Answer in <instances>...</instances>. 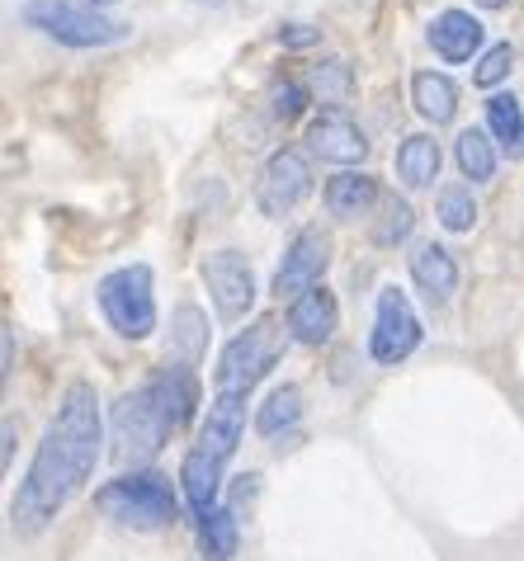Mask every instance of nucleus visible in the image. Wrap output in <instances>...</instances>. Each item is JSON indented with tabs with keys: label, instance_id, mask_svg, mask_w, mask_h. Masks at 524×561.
<instances>
[{
	"label": "nucleus",
	"instance_id": "4",
	"mask_svg": "<svg viewBox=\"0 0 524 561\" xmlns=\"http://www.w3.org/2000/svg\"><path fill=\"white\" fill-rule=\"evenodd\" d=\"M20 20L38 28L43 38L61 43V48H114V43L133 34V24L110 20L90 0H24Z\"/></svg>",
	"mask_w": 524,
	"mask_h": 561
},
{
	"label": "nucleus",
	"instance_id": "22",
	"mask_svg": "<svg viewBox=\"0 0 524 561\" xmlns=\"http://www.w3.org/2000/svg\"><path fill=\"white\" fill-rule=\"evenodd\" d=\"M454 161H458V175L472 180V184H487L497 175V147H491V137L482 128H464L454 142Z\"/></svg>",
	"mask_w": 524,
	"mask_h": 561
},
{
	"label": "nucleus",
	"instance_id": "20",
	"mask_svg": "<svg viewBox=\"0 0 524 561\" xmlns=\"http://www.w3.org/2000/svg\"><path fill=\"white\" fill-rule=\"evenodd\" d=\"M194 542H198V557L204 561H232L237 542H241V514L223 501L218 514H208L204 524H194Z\"/></svg>",
	"mask_w": 524,
	"mask_h": 561
},
{
	"label": "nucleus",
	"instance_id": "13",
	"mask_svg": "<svg viewBox=\"0 0 524 561\" xmlns=\"http://www.w3.org/2000/svg\"><path fill=\"white\" fill-rule=\"evenodd\" d=\"M307 147H312L321 161H335V165H354L368 156V137L364 128L354 123L345 108H321V114L307 123Z\"/></svg>",
	"mask_w": 524,
	"mask_h": 561
},
{
	"label": "nucleus",
	"instance_id": "3",
	"mask_svg": "<svg viewBox=\"0 0 524 561\" xmlns=\"http://www.w3.org/2000/svg\"><path fill=\"white\" fill-rule=\"evenodd\" d=\"M95 505L104 519H114L118 528H133V534H161L180 519V495L171 486V477L157 472V467H133V472H118L114 481H104L95 491Z\"/></svg>",
	"mask_w": 524,
	"mask_h": 561
},
{
	"label": "nucleus",
	"instance_id": "8",
	"mask_svg": "<svg viewBox=\"0 0 524 561\" xmlns=\"http://www.w3.org/2000/svg\"><path fill=\"white\" fill-rule=\"evenodd\" d=\"M307 194H312V165H307V156L298 147L274 151L265 161V170H260V180H255L260 213L265 217H288Z\"/></svg>",
	"mask_w": 524,
	"mask_h": 561
},
{
	"label": "nucleus",
	"instance_id": "2",
	"mask_svg": "<svg viewBox=\"0 0 524 561\" xmlns=\"http://www.w3.org/2000/svg\"><path fill=\"white\" fill-rule=\"evenodd\" d=\"M198 411V378L190 364H166L114 407V454L123 462H151Z\"/></svg>",
	"mask_w": 524,
	"mask_h": 561
},
{
	"label": "nucleus",
	"instance_id": "31",
	"mask_svg": "<svg viewBox=\"0 0 524 561\" xmlns=\"http://www.w3.org/2000/svg\"><path fill=\"white\" fill-rule=\"evenodd\" d=\"M10 458H14V420H5V448H0V462L10 467Z\"/></svg>",
	"mask_w": 524,
	"mask_h": 561
},
{
	"label": "nucleus",
	"instance_id": "17",
	"mask_svg": "<svg viewBox=\"0 0 524 561\" xmlns=\"http://www.w3.org/2000/svg\"><path fill=\"white\" fill-rule=\"evenodd\" d=\"M482 38H487V28H482V20H472L468 10H444V14H435V24H430V48L444 61H468L482 48Z\"/></svg>",
	"mask_w": 524,
	"mask_h": 561
},
{
	"label": "nucleus",
	"instance_id": "11",
	"mask_svg": "<svg viewBox=\"0 0 524 561\" xmlns=\"http://www.w3.org/2000/svg\"><path fill=\"white\" fill-rule=\"evenodd\" d=\"M246 407H251V397L246 392H213L208 401V415L204 425H198V454H208L213 462H232L241 434H246Z\"/></svg>",
	"mask_w": 524,
	"mask_h": 561
},
{
	"label": "nucleus",
	"instance_id": "19",
	"mask_svg": "<svg viewBox=\"0 0 524 561\" xmlns=\"http://www.w3.org/2000/svg\"><path fill=\"white\" fill-rule=\"evenodd\" d=\"M303 425V392L293 382L274 387V392L255 407V434L260 439H284V434H293Z\"/></svg>",
	"mask_w": 524,
	"mask_h": 561
},
{
	"label": "nucleus",
	"instance_id": "29",
	"mask_svg": "<svg viewBox=\"0 0 524 561\" xmlns=\"http://www.w3.org/2000/svg\"><path fill=\"white\" fill-rule=\"evenodd\" d=\"M307 95H312V90H307V81H274L270 85V108H274V118L280 123H293L307 108Z\"/></svg>",
	"mask_w": 524,
	"mask_h": 561
},
{
	"label": "nucleus",
	"instance_id": "12",
	"mask_svg": "<svg viewBox=\"0 0 524 561\" xmlns=\"http://www.w3.org/2000/svg\"><path fill=\"white\" fill-rule=\"evenodd\" d=\"M284 321H288L293 345L321 350V345H331L335 325H341V302H335V293L327 284H317V288H307L303 298L288 302V317Z\"/></svg>",
	"mask_w": 524,
	"mask_h": 561
},
{
	"label": "nucleus",
	"instance_id": "33",
	"mask_svg": "<svg viewBox=\"0 0 524 561\" xmlns=\"http://www.w3.org/2000/svg\"><path fill=\"white\" fill-rule=\"evenodd\" d=\"M477 5H482V10H501L505 0H477Z\"/></svg>",
	"mask_w": 524,
	"mask_h": 561
},
{
	"label": "nucleus",
	"instance_id": "34",
	"mask_svg": "<svg viewBox=\"0 0 524 561\" xmlns=\"http://www.w3.org/2000/svg\"><path fill=\"white\" fill-rule=\"evenodd\" d=\"M90 5H95V10H100V5H114V0H90Z\"/></svg>",
	"mask_w": 524,
	"mask_h": 561
},
{
	"label": "nucleus",
	"instance_id": "21",
	"mask_svg": "<svg viewBox=\"0 0 524 561\" xmlns=\"http://www.w3.org/2000/svg\"><path fill=\"white\" fill-rule=\"evenodd\" d=\"M411 104H415V114L430 123H449L458 114V85L444 71H415Z\"/></svg>",
	"mask_w": 524,
	"mask_h": 561
},
{
	"label": "nucleus",
	"instance_id": "25",
	"mask_svg": "<svg viewBox=\"0 0 524 561\" xmlns=\"http://www.w3.org/2000/svg\"><path fill=\"white\" fill-rule=\"evenodd\" d=\"M175 350H180V358L184 364H198V358H204V350H208V317L198 307H180L175 311Z\"/></svg>",
	"mask_w": 524,
	"mask_h": 561
},
{
	"label": "nucleus",
	"instance_id": "5",
	"mask_svg": "<svg viewBox=\"0 0 524 561\" xmlns=\"http://www.w3.org/2000/svg\"><path fill=\"white\" fill-rule=\"evenodd\" d=\"M95 302L118 340H147L157 331V278L147 264H123L95 284Z\"/></svg>",
	"mask_w": 524,
	"mask_h": 561
},
{
	"label": "nucleus",
	"instance_id": "24",
	"mask_svg": "<svg viewBox=\"0 0 524 561\" xmlns=\"http://www.w3.org/2000/svg\"><path fill=\"white\" fill-rule=\"evenodd\" d=\"M487 128L505 151H524V108L515 95H491L487 100Z\"/></svg>",
	"mask_w": 524,
	"mask_h": 561
},
{
	"label": "nucleus",
	"instance_id": "6",
	"mask_svg": "<svg viewBox=\"0 0 524 561\" xmlns=\"http://www.w3.org/2000/svg\"><path fill=\"white\" fill-rule=\"evenodd\" d=\"M274 358H280V325L255 321L241 335L227 340V350L218 354V368H213V382H218V392L251 397V387L274 368Z\"/></svg>",
	"mask_w": 524,
	"mask_h": 561
},
{
	"label": "nucleus",
	"instance_id": "26",
	"mask_svg": "<svg viewBox=\"0 0 524 561\" xmlns=\"http://www.w3.org/2000/svg\"><path fill=\"white\" fill-rule=\"evenodd\" d=\"M435 217H440L444 231H472V222H477V198H472L468 184H449V190H440Z\"/></svg>",
	"mask_w": 524,
	"mask_h": 561
},
{
	"label": "nucleus",
	"instance_id": "14",
	"mask_svg": "<svg viewBox=\"0 0 524 561\" xmlns=\"http://www.w3.org/2000/svg\"><path fill=\"white\" fill-rule=\"evenodd\" d=\"M180 495H184V510H190L194 524L218 514L223 510V462H213L208 454L190 448L180 462Z\"/></svg>",
	"mask_w": 524,
	"mask_h": 561
},
{
	"label": "nucleus",
	"instance_id": "27",
	"mask_svg": "<svg viewBox=\"0 0 524 561\" xmlns=\"http://www.w3.org/2000/svg\"><path fill=\"white\" fill-rule=\"evenodd\" d=\"M411 227H415V213H411L407 198H397V194L383 198V222L374 227V241L378 245H402L411 237Z\"/></svg>",
	"mask_w": 524,
	"mask_h": 561
},
{
	"label": "nucleus",
	"instance_id": "18",
	"mask_svg": "<svg viewBox=\"0 0 524 561\" xmlns=\"http://www.w3.org/2000/svg\"><path fill=\"white\" fill-rule=\"evenodd\" d=\"M440 142L430 133H411L402 147H397V180L407 184V190H430V184L440 180Z\"/></svg>",
	"mask_w": 524,
	"mask_h": 561
},
{
	"label": "nucleus",
	"instance_id": "9",
	"mask_svg": "<svg viewBox=\"0 0 524 561\" xmlns=\"http://www.w3.org/2000/svg\"><path fill=\"white\" fill-rule=\"evenodd\" d=\"M204 284H208V298L213 307H218L223 321H246L255 307V270L251 260H246L241 251H213L204 260Z\"/></svg>",
	"mask_w": 524,
	"mask_h": 561
},
{
	"label": "nucleus",
	"instance_id": "32",
	"mask_svg": "<svg viewBox=\"0 0 524 561\" xmlns=\"http://www.w3.org/2000/svg\"><path fill=\"white\" fill-rule=\"evenodd\" d=\"M0 373H5V378L14 373V331H5V368H0Z\"/></svg>",
	"mask_w": 524,
	"mask_h": 561
},
{
	"label": "nucleus",
	"instance_id": "10",
	"mask_svg": "<svg viewBox=\"0 0 524 561\" xmlns=\"http://www.w3.org/2000/svg\"><path fill=\"white\" fill-rule=\"evenodd\" d=\"M327 264H331V241L321 237L317 227H303L298 237L288 241V251L280 260V270H274V298H303L307 288H317L321 284V274H327Z\"/></svg>",
	"mask_w": 524,
	"mask_h": 561
},
{
	"label": "nucleus",
	"instance_id": "28",
	"mask_svg": "<svg viewBox=\"0 0 524 561\" xmlns=\"http://www.w3.org/2000/svg\"><path fill=\"white\" fill-rule=\"evenodd\" d=\"M515 67V48L511 43H497V48H487L482 61H477V71H472V85H482V90H497L505 76H511Z\"/></svg>",
	"mask_w": 524,
	"mask_h": 561
},
{
	"label": "nucleus",
	"instance_id": "15",
	"mask_svg": "<svg viewBox=\"0 0 524 561\" xmlns=\"http://www.w3.org/2000/svg\"><path fill=\"white\" fill-rule=\"evenodd\" d=\"M407 270H411V284L421 288L430 302H449L458 293V264L440 241H415L407 255Z\"/></svg>",
	"mask_w": 524,
	"mask_h": 561
},
{
	"label": "nucleus",
	"instance_id": "1",
	"mask_svg": "<svg viewBox=\"0 0 524 561\" xmlns=\"http://www.w3.org/2000/svg\"><path fill=\"white\" fill-rule=\"evenodd\" d=\"M104 458V415H100V397L90 382H71L57 401V415L43 430V444L29 472L20 481L10 501V524L14 534L34 538L43 534L76 495L90 486L95 462Z\"/></svg>",
	"mask_w": 524,
	"mask_h": 561
},
{
	"label": "nucleus",
	"instance_id": "16",
	"mask_svg": "<svg viewBox=\"0 0 524 561\" xmlns=\"http://www.w3.org/2000/svg\"><path fill=\"white\" fill-rule=\"evenodd\" d=\"M383 204V190L374 175H364V170H341V175L327 180V208L331 217H341V222H354V217H368Z\"/></svg>",
	"mask_w": 524,
	"mask_h": 561
},
{
	"label": "nucleus",
	"instance_id": "30",
	"mask_svg": "<svg viewBox=\"0 0 524 561\" xmlns=\"http://www.w3.org/2000/svg\"><path fill=\"white\" fill-rule=\"evenodd\" d=\"M280 43H284V48H317L321 28H312V24H284L280 28Z\"/></svg>",
	"mask_w": 524,
	"mask_h": 561
},
{
	"label": "nucleus",
	"instance_id": "7",
	"mask_svg": "<svg viewBox=\"0 0 524 561\" xmlns=\"http://www.w3.org/2000/svg\"><path fill=\"white\" fill-rule=\"evenodd\" d=\"M421 340H425V325H421V317H415L407 293L397 284L378 288L374 331H368V354H374V364H383V368L407 364V358L421 350Z\"/></svg>",
	"mask_w": 524,
	"mask_h": 561
},
{
	"label": "nucleus",
	"instance_id": "23",
	"mask_svg": "<svg viewBox=\"0 0 524 561\" xmlns=\"http://www.w3.org/2000/svg\"><path fill=\"white\" fill-rule=\"evenodd\" d=\"M350 85H354V76H350V61L345 57H321V61H312L307 67V90L327 104V108H335L345 95H350Z\"/></svg>",
	"mask_w": 524,
	"mask_h": 561
}]
</instances>
